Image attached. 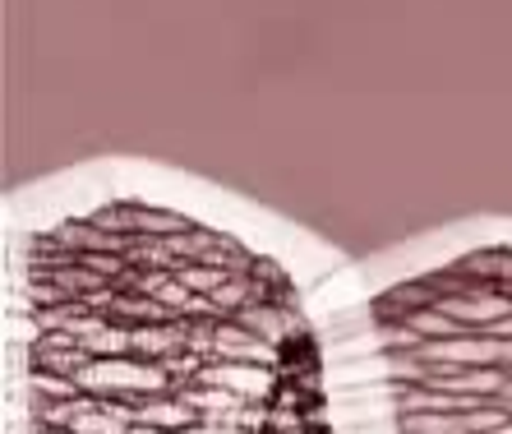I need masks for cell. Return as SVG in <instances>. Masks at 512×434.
<instances>
[{"label": "cell", "instance_id": "6da1fadb", "mask_svg": "<svg viewBox=\"0 0 512 434\" xmlns=\"http://www.w3.org/2000/svg\"><path fill=\"white\" fill-rule=\"evenodd\" d=\"M24 434H337L328 333L282 254L153 194L19 245Z\"/></svg>", "mask_w": 512, "mask_h": 434}, {"label": "cell", "instance_id": "7a4b0ae2", "mask_svg": "<svg viewBox=\"0 0 512 434\" xmlns=\"http://www.w3.org/2000/svg\"><path fill=\"white\" fill-rule=\"evenodd\" d=\"M323 333L337 434H512V241L393 268Z\"/></svg>", "mask_w": 512, "mask_h": 434}]
</instances>
